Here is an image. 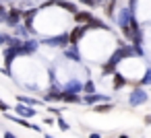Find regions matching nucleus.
Here are the masks:
<instances>
[{
    "mask_svg": "<svg viewBox=\"0 0 151 138\" xmlns=\"http://www.w3.org/2000/svg\"><path fill=\"white\" fill-rule=\"evenodd\" d=\"M128 103H130V107H139V105L147 103V91H145V89H134V91H130Z\"/></svg>",
    "mask_w": 151,
    "mask_h": 138,
    "instance_id": "1",
    "label": "nucleus"
},
{
    "mask_svg": "<svg viewBox=\"0 0 151 138\" xmlns=\"http://www.w3.org/2000/svg\"><path fill=\"white\" fill-rule=\"evenodd\" d=\"M87 31H89V29H87V25H79V27H75L70 33H66V35H68V43L77 46V43H79V39H81Z\"/></svg>",
    "mask_w": 151,
    "mask_h": 138,
    "instance_id": "2",
    "label": "nucleus"
},
{
    "mask_svg": "<svg viewBox=\"0 0 151 138\" xmlns=\"http://www.w3.org/2000/svg\"><path fill=\"white\" fill-rule=\"evenodd\" d=\"M21 17H23V11H21V9H11V11H9V15L4 17V21H6L11 27H15V25H19Z\"/></svg>",
    "mask_w": 151,
    "mask_h": 138,
    "instance_id": "3",
    "label": "nucleus"
},
{
    "mask_svg": "<svg viewBox=\"0 0 151 138\" xmlns=\"http://www.w3.org/2000/svg\"><path fill=\"white\" fill-rule=\"evenodd\" d=\"M46 46H52V48H60V46H68V35H58V37H48L44 39Z\"/></svg>",
    "mask_w": 151,
    "mask_h": 138,
    "instance_id": "4",
    "label": "nucleus"
},
{
    "mask_svg": "<svg viewBox=\"0 0 151 138\" xmlns=\"http://www.w3.org/2000/svg\"><path fill=\"white\" fill-rule=\"evenodd\" d=\"M81 101L87 103V105H95V103H104V101H108V97H106V95H97V93H89V95H85Z\"/></svg>",
    "mask_w": 151,
    "mask_h": 138,
    "instance_id": "5",
    "label": "nucleus"
},
{
    "mask_svg": "<svg viewBox=\"0 0 151 138\" xmlns=\"http://www.w3.org/2000/svg\"><path fill=\"white\" fill-rule=\"evenodd\" d=\"M87 29H106V31H110V25H106L101 19L91 17V19H89V23H87Z\"/></svg>",
    "mask_w": 151,
    "mask_h": 138,
    "instance_id": "6",
    "label": "nucleus"
},
{
    "mask_svg": "<svg viewBox=\"0 0 151 138\" xmlns=\"http://www.w3.org/2000/svg\"><path fill=\"white\" fill-rule=\"evenodd\" d=\"M60 101L64 103H81V97L77 93H66V91H60Z\"/></svg>",
    "mask_w": 151,
    "mask_h": 138,
    "instance_id": "7",
    "label": "nucleus"
},
{
    "mask_svg": "<svg viewBox=\"0 0 151 138\" xmlns=\"http://www.w3.org/2000/svg\"><path fill=\"white\" fill-rule=\"evenodd\" d=\"M68 46H70V48H66V50H64L66 58H70V60L79 62V60H81V52H79V48H77V46H73V43H68Z\"/></svg>",
    "mask_w": 151,
    "mask_h": 138,
    "instance_id": "8",
    "label": "nucleus"
},
{
    "mask_svg": "<svg viewBox=\"0 0 151 138\" xmlns=\"http://www.w3.org/2000/svg\"><path fill=\"white\" fill-rule=\"evenodd\" d=\"M17 115H21V117H33V115H35V109H31V107L19 103V105H17Z\"/></svg>",
    "mask_w": 151,
    "mask_h": 138,
    "instance_id": "9",
    "label": "nucleus"
},
{
    "mask_svg": "<svg viewBox=\"0 0 151 138\" xmlns=\"http://www.w3.org/2000/svg\"><path fill=\"white\" fill-rule=\"evenodd\" d=\"M46 101H50V103H52V101H60V89H58L56 85H52L50 91L46 93Z\"/></svg>",
    "mask_w": 151,
    "mask_h": 138,
    "instance_id": "10",
    "label": "nucleus"
},
{
    "mask_svg": "<svg viewBox=\"0 0 151 138\" xmlns=\"http://www.w3.org/2000/svg\"><path fill=\"white\" fill-rule=\"evenodd\" d=\"M91 17H93V15H91L89 11H81V13L77 11V13H75V21H77V23H83V25H87Z\"/></svg>",
    "mask_w": 151,
    "mask_h": 138,
    "instance_id": "11",
    "label": "nucleus"
},
{
    "mask_svg": "<svg viewBox=\"0 0 151 138\" xmlns=\"http://www.w3.org/2000/svg\"><path fill=\"white\" fill-rule=\"evenodd\" d=\"M112 103H108V101H104V103H95V107H93V111L95 113H108V111H112Z\"/></svg>",
    "mask_w": 151,
    "mask_h": 138,
    "instance_id": "12",
    "label": "nucleus"
},
{
    "mask_svg": "<svg viewBox=\"0 0 151 138\" xmlns=\"http://www.w3.org/2000/svg\"><path fill=\"white\" fill-rule=\"evenodd\" d=\"M17 56H19V54H17V50H15V48H9V50H6V54H4V64H6V68L13 64V60H15Z\"/></svg>",
    "mask_w": 151,
    "mask_h": 138,
    "instance_id": "13",
    "label": "nucleus"
},
{
    "mask_svg": "<svg viewBox=\"0 0 151 138\" xmlns=\"http://www.w3.org/2000/svg\"><path fill=\"white\" fill-rule=\"evenodd\" d=\"M64 91L66 93H81V83L79 80H70V83H66V87H64Z\"/></svg>",
    "mask_w": 151,
    "mask_h": 138,
    "instance_id": "14",
    "label": "nucleus"
},
{
    "mask_svg": "<svg viewBox=\"0 0 151 138\" xmlns=\"http://www.w3.org/2000/svg\"><path fill=\"white\" fill-rule=\"evenodd\" d=\"M58 6L62 9V11H68V13H77V4L75 2H68V0H60V2H58Z\"/></svg>",
    "mask_w": 151,
    "mask_h": 138,
    "instance_id": "15",
    "label": "nucleus"
},
{
    "mask_svg": "<svg viewBox=\"0 0 151 138\" xmlns=\"http://www.w3.org/2000/svg\"><path fill=\"white\" fill-rule=\"evenodd\" d=\"M124 85H126V78L116 70V72H114V89H122Z\"/></svg>",
    "mask_w": 151,
    "mask_h": 138,
    "instance_id": "16",
    "label": "nucleus"
},
{
    "mask_svg": "<svg viewBox=\"0 0 151 138\" xmlns=\"http://www.w3.org/2000/svg\"><path fill=\"white\" fill-rule=\"evenodd\" d=\"M17 101L19 103H27V105H42V101H37V99H31V97H17Z\"/></svg>",
    "mask_w": 151,
    "mask_h": 138,
    "instance_id": "17",
    "label": "nucleus"
},
{
    "mask_svg": "<svg viewBox=\"0 0 151 138\" xmlns=\"http://www.w3.org/2000/svg\"><path fill=\"white\" fill-rule=\"evenodd\" d=\"M81 91H85V95H89V93H95V85H93L91 80H87L85 85H81Z\"/></svg>",
    "mask_w": 151,
    "mask_h": 138,
    "instance_id": "18",
    "label": "nucleus"
},
{
    "mask_svg": "<svg viewBox=\"0 0 151 138\" xmlns=\"http://www.w3.org/2000/svg\"><path fill=\"white\" fill-rule=\"evenodd\" d=\"M58 128H60L62 132H66V130H68V124H66L64 120H58Z\"/></svg>",
    "mask_w": 151,
    "mask_h": 138,
    "instance_id": "19",
    "label": "nucleus"
},
{
    "mask_svg": "<svg viewBox=\"0 0 151 138\" xmlns=\"http://www.w3.org/2000/svg\"><path fill=\"white\" fill-rule=\"evenodd\" d=\"M81 2H85L87 6H97V4H99L97 0H81Z\"/></svg>",
    "mask_w": 151,
    "mask_h": 138,
    "instance_id": "20",
    "label": "nucleus"
},
{
    "mask_svg": "<svg viewBox=\"0 0 151 138\" xmlns=\"http://www.w3.org/2000/svg\"><path fill=\"white\" fill-rule=\"evenodd\" d=\"M149 80H151V72L147 70V72H145V76H143V85H149Z\"/></svg>",
    "mask_w": 151,
    "mask_h": 138,
    "instance_id": "21",
    "label": "nucleus"
},
{
    "mask_svg": "<svg viewBox=\"0 0 151 138\" xmlns=\"http://www.w3.org/2000/svg\"><path fill=\"white\" fill-rule=\"evenodd\" d=\"M6 109H9V105H6L2 99H0V111H6Z\"/></svg>",
    "mask_w": 151,
    "mask_h": 138,
    "instance_id": "22",
    "label": "nucleus"
},
{
    "mask_svg": "<svg viewBox=\"0 0 151 138\" xmlns=\"http://www.w3.org/2000/svg\"><path fill=\"white\" fill-rule=\"evenodd\" d=\"M48 111H50V113H56V115H60V109H56V107H48Z\"/></svg>",
    "mask_w": 151,
    "mask_h": 138,
    "instance_id": "23",
    "label": "nucleus"
},
{
    "mask_svg": "<svg viewBox=\"0 0 151 138\" xmlns=\"http://www.w3.org/2000/svg\"><path fill=\"white\" fill-rule=\"evenodd\" d=\"M4 138H17V136H15L13 132H4Z\"/></svg>",
    "mask_w": 151,
    "mask_h": 138,
    "instance_id": "24",
    "label": "nucleus"
},
{
    "mask_svg": "<svg viewBox=\"0 0 151 138\" xmlns=\"http://www.w3.org/2000/svg\"><path fill=\"white\" fill-rule=\"evenodd\" d=\"M0 15H6V13H4V6H2V4H0Z\"/></svg>",
    "mask_w": 151,
    "mask_h": 138,
    "instance_id": "25",
    "label": "nucleus"
},
{
    "mask_svg": "<svg viewBox=\"0 0 151 138\" xmlns=\"http://www.w3.org/2000/svg\"><path fill=\"white\" fill-rule=\"evenodd\" d=\"M91 138H101V136L99 134H91Z\"/></svg>",
    "mask_w": 151,
    "mask_h": 138,
    "instance_id": "26",
    "label": "nucleus"
},
{
    "mask_svg": "<svg viewBox=\"0 0 151 138\" xmlns=\"http://www.w3.org/2000/svg\"><path fill=\"white\" fill-rule=\"evenodd\" d=\"M50 2H52V4H58V2H60V0H50Z\"/></svg>",
    "mask_w": 151,
    "mask_h": 138,
    "instance_id": "27",
    "label": "nucleus"
},
{
    "mask_svg": "<svg viewBox=\"0 0 151 138\" xmlns=\"http://www.w3.org/2000/svg\"><path fill=\"white\" fill-rule=\"evenodd\" d=\"M118 138H128V136H126V134H120V136H118Z\"/></svg>",
    "mask_w": 151,
    "mask_h": 138,
    "instance_id": "28",
    "label": "nucleus"
},
{
    "mask_svg": "<svg viewBox=\"0 0 151 138\" xmlns=\"http://www.w3.org/2000/svg\"><path fill=\"white\" fill-rule=\"evenodd\" d=\"M46 138H54V136H50V134H46Z\"/></svg>",
    "mask_w": 151,
    "mask_h": 138,
    "instance_id": "29",
    "label": "nucleus"
}]
</instances>
